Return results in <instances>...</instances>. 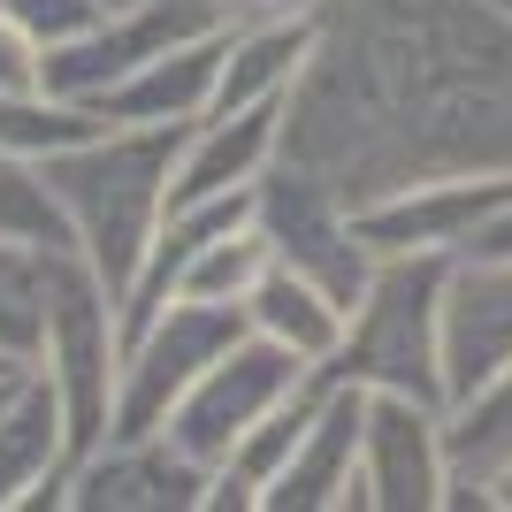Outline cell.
Here are the masks:
<instances>
[{"instance_id": "cell-7", "label": "cell", "mask_w": 512, "mask_h": 512, "mask_svg": "<svg viewBox=\"0 0 512 512\" xmlns=\"http://www.w3.org/2000/svg\"><path fill=\"white\" fill-rule=\"evenodd\" d=\"M505 367H512V260H490L444 306V390L474 398Z\"/></svg>"}, {"instance_id": "cell-23", "label": "cell", "mask_w": 512, "mask_h": 512, "mask_svg": "<svg viewBox=\"0 0 512 512\" xmlns=\"http://www.w3.org/2000/svg\"><path fill=\"white\" fill-rule=\"evenodd\" d=\"M8 375H16V360H8V352H0V383H8Z\"/></svg>"}, {"instance_id": "cell-15", "label": "cell", "mask_w": 512, "mask_h": 512, "mask_svg": "<svg viewBox=\"0 0 512 512\" xmlns=\"http://www.w3.org/2000/svg\"><path fill=\"white\" fill-rule=\"evenodd\" d=\"M46 344V245L0 237V352L31 360Z\"/></svg>"}, {"instance_id": "cell-10", "label": "cell", "mask_w": 512, "mask_h": 512, "mask_svg": "<svg viewBox=\"0 0 512 512\" xmlns=\"http://www.w3.org/2000/svg\"><path fill=\"white\" fill-rule=\"evenodd\" d=\"M222 69V46H214V31L207 39H184V46H169V54H153L138 77H123L115 92H100V115L115 123V115H199V107H214V77Z\"/></svg>"}, {"instance_id": "cell-13", "label": "cell", "mask_w": 512, "mask_h": 512, "mask_svg": "<svg viewBox=\"0 0 512 512\" xmlns=\"http://www.w3.org/2000/svg\"><path fill=\"white\" fill-rule=\"evenodd\" d=\"M54 428H62V390L39 383V375H16L8 406H0V505L23 497L46 474V459L62 451Z\"/></svg>"}, {"instance_id": "cell-2", "label": "cell", "mask_w": 512, "mask_h": 512, "mask_svg": "<svg viewBox=\"0 0 512 512\" xmlns=\"http://www.w3.org/2000/svg\"><path fill=\"white\" fill-rule=\"evenodd\" d=\"M100 268L77 260L69 245H46V383L62 390V421H69V459H85L100 444L107 413H115V321H107Z\"/></svg>"}, {"instance_id": "cell-22", "label": "cell", "mask_w": 512, "mask_h": 512, "mask_svg": "<svg viewBox=\"0 0 512 512\" xmlns=\"http://www.w3.org/2000/svg\"><path fill=\"white\" fill-rule=\"evenodd\" d=\"M482 260H512V207H505V222H490L482 230V245H474Z\"/></svg>"}, {"instance_id": "cell-11", "label": "cell", "mask_w": 512, "mask_h": 512, "mask_svg": "<svg viewBox=\"0 0 512 512\" xmlns=\"http://www.w3.org/2000/svg\"><path fill=\"white\" fill-rule=\"evenodd\" d=\"M360 436H367V398L360 390H337V398L306 421V436H299V451L283 459V474L268 482V505H329Z\"/></svg>"}, {"instance_id": "cell-20", "label": "cell", "mask_w": 512, "mask_h": 512, "mask_svg": "<svg viewBox=\"0 0 512 512\" xmlns=\"http://www.w3.org/2000/svg\"><path fill=\"white\" fill-rule=\"evenodd\" d=\"M0 16H16L31 39H77V31H92L100 23V8L92 0H0Z\"/></svg>"}, {"instance_id": "cell-17", "label": "cell", "mask_w": 512, "mask_h": 512, "mask_svg": "<svg viewBox=\"0 0 512 512\" xmlns=\"http://www.w3.org/2000/svg\"><path fill=\"white\" fill-rule=\"evenodd\" d=\"M0 237H16V245H77L54 184H31L8 153H0Z\"/></svg>"}, {"instance_id": "cell-1", "label": "cell", "mask_w": 512, "mask_h": 512, "mask_svg": "<svg viewBox=\"0 0 512 512\" xmlns=\"http://www.w3.org/2000/svg\"><path fill=\"white\" fill-rule=\"evenodd\" d=\"M169 161H176V130L85 138V146L46 153V184H54L69 230L115 299H130V283L153 253V214L169 207Z\"/></svg>"}, {"instance_id": "cell-14", "label": "cell", "mask_w": 512, "mask_h": 512, "mask_svg": "<svg viewBox=\"0 0 512 512\" xmlns=\"http://www.w3.org/2000/svg\"><path fill=\"white\" fill-rule=\"evenodd\" d=\"M245 299H253V321H260V329H268L276 344H291L299 360L337 352V337H344L337 314H344V306H337V299H321V291L299 276V268H291V276H283V268H276V276H260Z\"/></svg>"}, {"instance_id": "cell-6", "label": "cell", "mask_w": 512, "mask_h": 512, "mask_svg": "<svg viewBox=\"0 0 512 512\" xmlns=\"http://www.w3.org/2000/svg\"><path fill=\"white\" fill-rule=\"evenodd\" d=\"M230 344H237V314H222V299H169V329L153 321L146 352H138V367H130V390H123V406H115V421H123L115 436L146 444L153 421H161Z\"/></svg>"}, {"instance_id": "cell-21", "label": "cell", "mask_w": 512, "mask_h": 512, "mask_svg": "<svg viewBox=\"0 0 512 512\" xmlns=\"http://www.w3.org/2000/svg\"><path fill=\"white\" fill-rule=\"evenodd\" d=\"M0 92H46V54L16 16H0Z\"/></svg>"}, {"instance_id": "cell-16", "label": "cell", "mask_w": 512, "mask_h": 512, "mask_svg": "<svg viewBox=\"0 0 512 512\" xmlns=\"http://www.w3.org/2000/svg\"><path fill=\"white\" fill-rule=\"evenodd\" d=\"M192 490H199L192 467H176V459H153V451H146V467H138V459H107V467L92 474L85 505H192Z\"/></svg>"}, {"instance_id": "cell-4", "label": "cell", "mask_w": 512, "mask_h": 512, "mask_svg": "<svg viewBox=\"0 0 512 512\" xmlns=\"http://www.w3.org/2000/svg\"><path fill=\"white\" fill-rule=\"evenodd\" d=\"M207 31H222V8H214V0H146V8L123 16V23H92V31H77V39H62L46 54V100L92 107L100 92L138 77L153 54H169V46H184V39H207Z\"/></svg>"}, {"instance_id": "cell-19", "label": "cell", "mask_w": 512, "mask_h": 512, "mask_svg": "<svg viewBox=\"0 0 512 512\" xmlns=\"http://www.w3.org/2000/svg\"><path fill=\"white\" fill-rule=\"evenodd\" d=\"M451 459H467V467H505L512 459V367L490 390H474V413L451 436Z\"/></svg>"}, {"instance_id": "cell-5", "label": "cell", "mask_w": 512, "mask_h": 512, "mask_svg": "<svg viewBox=\"0 0 512 512\" xmlns=\"http://www.w3.org/2000/svg\"><path fill=\"white\" fill-rule=\"evenodd\" d=\"M299 383V352L291 344H230L222 360L199 375L184 398H176V444H184V459H230L237 444H245V428L268 421L276 413V398Z\"/></svg>"}, {"instance_id": "cell-12", "label": "cell", "mask_w": 512, "mask_h": 512, "mask_svg": "<svg viewBox=\"0 0 512 512\" xmlns=\"http://www.w3.org/2000/svg\"><path fill=\"white\" fill-rule=\"evenodd\" d=\"M268 123H276V92H268V100H253V107L214 115L207 138H199V153L176 169V184H169V214H176V207H199V199H214V192H230V184H245V176L260 169L268 138H276Z\"/></svg>"}, {"instance_id": "cell-18", "label": "cell", "mask_w": 512, "mask_h": 512, "mask_svg": "<svg viewBox=\"0 0 512 512\" xmlns=\"http://www.w3.org/2000/svg\"><path fill=\"white\" fill-rule=\"evenodd\" d=\"M306 31H260L237 62H222V85H214V115H230V107H253L268 100V92L291 77V62H299Z\"/></svg>"}, {"instance_id": "cell-3", "label": "cell", "mask_w": 512, "mask_h": 512, "mask_svg": "<svg viewBox=\"0 0 512 512\" xmlns=\"http://www.w3.org/2000/svg\"><path fill=\"white\" fill-rule=\"evenodd\" d=\"M352 337H344V375L352 383H383L406 390V398H436V375L444 367L436 352V260H398L375 276L367 306H352Z\"/></svg>"}, {"instance_id": "cell-9", "label": "cell", "mask_w": 512, "mask_h": 512, "mask_svg": "<svg viewBox=\"0 0 512 512\" xmlns=\"http://www.w3.org/2000/svg\"><path fill=\"white\" fill-rule=\"evenodd\" d=\"M512 207V176H490V184H444L428 199H398V207L360 214V237L390 245V253H413V245H459V237L482 222V214Z\"/></svg>"}, {"instance_id": "cell-8", "label": "cell", "mask_w": 512, "mask_h": 512, "mask_svg": "<svg viewBox=\"0 0 512 512\" xmlns=\"http://www.w3.org/2000/svg\"><path fill=\"white\" fill-rule=\"evenodd\" d=\"M367 451H375V467H367L375 505H428L436 497V436H428L421 398H406V390L367 398Z\"/></svg>"}]
</instances>
